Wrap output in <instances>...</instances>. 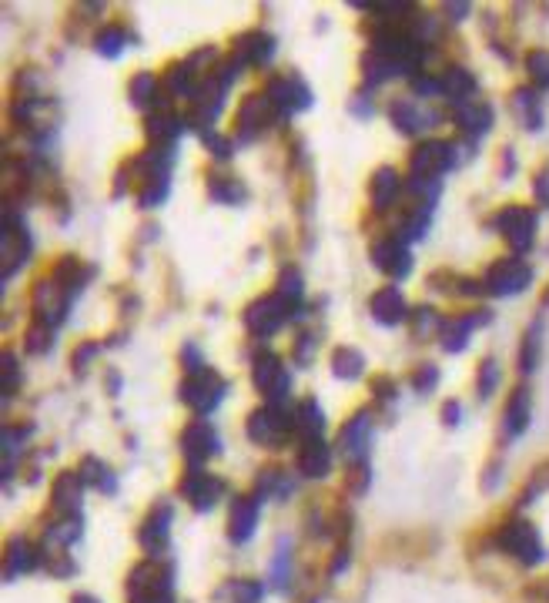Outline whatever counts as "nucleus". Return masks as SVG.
I'll use <instances>...</instances> for the list:
<instances>
[{
  "instance_id": "nucleus-56",
  "label": "nucleus",
  "mask_w": 549,
  "mask_h": 603,
  "mask_svg": "<svg viewBox=\"0 0 549 603\" xmlns=\"http://www.w3.org/2000/svg\"><path fill=\"white\" fill-rule=\"evenodd\" d=\"M412 91L416 95H425V97H433V95H443V78H433V74H412Z\"/></svg>"
},
{
  "instance_id": "nucleus-47",
  "label": "nucleus",
  "mask_w": 549,
  "mask_h": 603,
  "mask_svg": "<svg viewBox=\"0 0 549 603\" xmlns=\"http://www.w3.org/2000/svg\"><path fill=\"white\" fill-rule=\"evenodd\" d=\"M412 335L422 339V335H433V332H443V319H439V312L433 306H419L412 312Z\"/></svg>"
},
{
  "instance_id": "nucleus-43",
  "label": "nucleus",
  "mask_w": 549,
  "mask_h": 603,
  "mask_svg": "<svg viewBox=\"0 0 549 603\" xmlns=\"http://www.w3.org/2000/svg\"><path fill=\"white\" fill-rule=\"evenodd\" d=\"M31 433L34 426H4V480L14 476V460L23 450V443L31 439Z\"/></svg>"
},
{
  "instance_id": "nucleus-24",
  "label": "nucleus",
  "mask_w": 549,
  "mask_h": 603,
  "mask_svg": "<svg viewBox=\"0 0 549 603\" xmlns=\"http://www.w3.org/2000/svg\"><path fill=\"white\" fill-rule=\"evenodd\" d=\"M453 121H456L462 134L469 138H482L492 128V107L486 101L466 97V101H453Z\"/></svg>"
},
{
  "instance_id": "nucleus-30",
  "label": "nucleus",
  "mask_w": 549,
  "mask_h": 603,
  "mask_svg": "<svg viewBox=\"0 0 549 603\" xmlns=\"http://www.w3.org/2000/svg\"><path fill=\"white\" fill-rule=\"evenodd\" d=\"M529 419H533V396H529L526 386H519V389L513 392V399H509V406H506L503 413V423H506V436H523L529 426Z\"/></svg>"
},
{
  "instance_id": "nucleus-44",
  "label": "nucleus",
  "mask_w": 549,
  "mask_h": 603,
  "mask_svg": "<svg viewBox=\"0 0 549 603\" xmlns=\"http://www.w3.org/2000/svg\"><path fill=\"white\" fill-rule=\"evenodd\" d=\"M513 107L516 114H519V121H523V128L526 131H539L543 128V111H539V101L536 95L529 91V87H519L513 95Z\"/></svg>"
},
{
  "instance_id": "nucleus-32",
  "label": "nucleus",
  "mask_w": 549,
  "mask_h": 603,
  "mask_svg": "<svg viewBox=\"0 0 549 603\" xmlns=\"http://www.w3.org/2000/svg\"><path fill=\"white\" fill-rule=\"evenodd\" d=\"M398 191H402V178H398L396 168H379L369 181V195H372V205L375 212H386L389 205L398 198Z\"/></svg>"
},
{
  "instance_id": "nucleus-23",
  "label": "nucleus",
  "mask_w": 549,
  "mask_h": 603,
  "mask_svg": "<svg viewBox=\"0 0 549 603\" xmlns=\"http://www.w3.org/2000/svg\"><path fill=\"white\" fill-rule=\"evenodd\" d=\"M369 312H372V319L379 322V325H402V322H409V306H406V298H402V292H398L396 285H386V288H379L372 296V302H369Z\"/></svg>"
},
{
  "instance_id": "nucleus-41",
  "label": "nucleus",
  "mask_w": 549,
  "mask_h": 603,
  "mask_svg": "<svg viewBox=\"0 0 549 603\" xmlns=\"http://www.w3.org/2000/svg\"><path fill=\"white\" fill-rule=\"evenodd\" d=\"M171 191V171H161V175H148L141 181L138 191V205L141 208H158Z\"/></svg>"
},
{
  "instance_id": "nucleus-22",
  "label": "nucleus",
  "mask_w": 549,
  "mask_h": 603,
  "mask_svg": "<svg viewBox=\"0 0 549 603\" xmlns=\"http://www.w3.org/2000/svg\"><path fill=\"white\" fill-rule=\"evenodd\" d=\"M245 68H265L275 58V37L269 31H245L242 37H234V54Z\"/></svg>"
},
{
  "instance_id": "nucleus-39",
  "label": "nucleus",
  "mask_w": 549,
  "mask_h": 603,
  "mask_svg": "<svg viewBox=\"0 0 549 603\" xmlns=\"http://www.w3.org/2000/svg\"><path fill=\"white\" fill-rule=\"evenodd\" d=\"M128 97H131V105L141 107V111L158 107V101H161V95H158V78H154L151 71L134 74V81H131L128 87Z\"/></svg>"
},
{
  "instance_id": "nucleus-38",
  "label": "nucleus",
  "mask_w": 549,
  "mask_h": 603,
  "mask_svg": "<svg viewBox=\"0 0 549 603\" xmlns=\"http://www.w3.org/2000/svg\"><path fill=\"white\" fill-rule=\"evenodd\" d=\"M208 195L211 201H218V205H242V201L248 198L245 185H242L238 178H228V175H211Z\"/></svg>"
},
{
  "instance_id": "nucleus-18",
  "label": "nucleus",
  "mask_w": 549,
  "mask_h": 603,
  "mask_svg": "<svg viewBox=\"0 0 549 603\" xmlns=\"http://www.w3.org/2000/svg\"><path fill=\"white\" fill-rule=\"evenodd\" d=\"M222 452V436L218 429L205 423V419H195L188 423L185 433H181V456L191 462V470H201V462H208L211 456Z\"/></svg>"
},
{
  "instance_id": "nucleus-54",
  "label": "nucleus",
  "mask_w": 549,
  "mask_h": 603,
  "mask_svg": "<svg viewBox=\"0 0 549 603\" xmlns=\"http://www.w3.org/2000/svg\"><path fill=\"white\" fill-rule=\"evenodd\" d=\"M201 142H205V148H208L218 161H228L234 151V142L232 138H222V134H215V131H208V134H201Z\"/></svg>"
},
{
  "instance_id": "nucleus-42",
  "label": "nucleus",
  "mask_w": 549,
  "mask_h": 603,
  "mask_svg": "<svg viewBox=\"0 0 549 603\" xmlns=\"http://www.w3.org/2000/svg\"><path fill=\"white\" fill-rule=\"evenodd\" d=\"M443 95L453 97V101H466V97L476 95V78L466 68H449L443 74Z\"/></svg>"
},
{
  "instance_id": "nucleus-10",
  "label": "nucleus",
  "mask_w": 549,
  "mask_h": 603,
  "mask_svg": "<svg viewBox=\"0 0 549 603\" xmlns=\"http://www.w3.org/2000/svg\"><path fill=\"white\" fill-rule=\"evenodd\" d=\"M499 546L509 556H516L523 567H536V563L546 560V546L539 540V530L526 520L506 523L503 530H499Z\"/></svg>"
},
{
  "instance_id": "nucleus-50",
  "label": "nucleus",
  "mask_w": 549,
  "mask_h": 603,
  "mask_svg": "<svg viewBox=\"0 0 549 603\" xmlns=\"http://www.w3.org/2000/svg\"><path fill=\"white\" fill-rule=\"evenodd\" d=\"M499 386V362L496 359H482L480 379H476V389H480V399H490Z\"/></svg>"
},
{
  "instance_id": "nucleus-6",
  "label": "nucleus",
  "mask_w": 549,
  "mask_h": 603,
  "mask_svg": "<svg viewBox=\"0 0 549 603\" xmlns=\"http://www.w3.org/2000/svg\"><path fill=\"white\" fill-rule=\"evenodd\" d=\"M252 382L255 389L265 396V402L271 406H285L288 392H292V372L285 369L275 352H258L255 362H252Z\"/></svg>"
},
{
  "instance_id": "nucleus-1",
  "label": "nucleus",
  "mask_w": 549,
  "mask_h": 603,
  "mask_svg": "<svg viewBox=\"0 0 549 603\" xmlns=\"http://www.w3.org/2000/svg\"><path fill=\"white\" fill-rule=\"evenodd\" d=\"M242 68H245V64H242L238 58H228L198 84V91H195L191 107H188V114H185L188 128L198 131V134H208L211 124H215L218 114H222L224 97H228V91H232L234 78L242 74Z\"/></svg>"
},
{
  "instance_id": "nucleus-64",
  "label": "nucleus",
  "mask_w": 549,
  "mask_h": 603,
  "mask_svg": "<svg viewBox=\"0 0 549 603\" xmlns=\"http://www.w3.org/2000/svg\"><path fill=\"white\" fill-rule=\"evenodd\" d=\"M70 603H97V597H91V593H78Z\"/></svg>"
},
{
  "instance_id": "nucleus-52",
  "label": "nucleus",
  "mask_w": 549,
  "mask_h": 603,
  "mask_svg": "<svg viewBox=\"0 0 549 603\" xmlns=\"http://www.w3.org/2000/svg\"><path fill=\"white\" fill-rule=\"evenodd\" d=\"M435 386H439V369H435L433 362L416 369V376H412V389L419 392V396H429Z\"/></svg>"
},
{
  "instance_id": "nucleus-31",
  "label": "nucleus",
  "mask_w": 549,
  "mask_h": 603,
  "mask_svg": "<svg viewBox=\"0 0 549 603\" xmlns=\"http://www.w3.org/2000/svg\"><path fill=\"white\" fill-rule=\"evenodd\" d=\"M84 533L81 513H68L58 523H50L44 530V550H68L70 544H78Z\"/></svg>"
},
{
  "instance_id": "nucleus-26",
  "label": "nucleus",
  "mask_w": 549,
  "mask_h": 603,
  "mask_svg": "<svg viewBox=\"0 0 549 603\" xmlns=\"http://www.w3.org/2000/svg\"><path fill=\"white\" fill-rule=\"evenodd\" d=\"M486 322H490V312H466V315H456V319L443 322V332H439V335H443V349L445 352H462L472 329H480Z\"/></svg>"
},
{
  "instance_id": "nucleus-34",
  "label": "nucleus",
  "mask_w": 549,
  "mask_h": 603,
  "mask_svg": "<svg viewBox=\"0 0 549 603\" xmlns=\"http://www.w3.org/2000/svg\"><path fill=\"white\" fill-rule=\"evenodd\" d=\"M325 433V413L316 399H305L295 406V436L298 439H322Z\"/></svg>"
},
{
  "instance_id": "nucleus-45",
  "label": "nucleus",
  "mask_w": 549,
  "mask_h": 603,
  "mask_svg": "<svg viewBox=\"0 0 549 603\" xmlns=\"http://www.w3.org/2000/svg\"><path fill=\"white\" fill-rule=\"evenodd\" d=\"M292 493V480L281 473V470H261L258 473V486H255V497L265 503L269 497H288Z\"/></svg>"
},
{
  "instance_id": "nucleus-8",
  "label": "nucleus",
  "mask_w": 549,
  "mask_h": 603,
  "mask_svg": "<svg viewBox=\"0 0 549 603\" xmlns=\"http://www.w3.org/2000/svg\"><path fill=\"white\" fill-rule=\"evenodd\" d=\"M70 302H74V296H70L54 275H47V279H41V282L34 285V302H31L34 322L37 325H47V329H58L60 322L68 319Z\"/></svg>"
},
{
  "instance_id": "nucleus-27",
  "label": "nucleus",
  "mask_w": 549,
  "mask_h": 603,
  "mask_svg": "<svg viewBox=\"0 0 549 603\" xmlns=\"http://www.w3.org/2000/svg\"><path fill=\"white\" fill-rule=\"evenodd\" d=\"M41 550H37L31 540H23V536H14L11 544H7V556H4V577L7 580H17L23 573H31V570L41 563Z\"/></svg>"
},
{
  "instance_id": "nucleus-7",
  "label": "nucleus",
  "mask_w": 549,
  "mask_h": 603,
  "mask_svg": "<svg viewBox=\"0 0 549 603\" xmlns=\"http://www.w3.org/2000/svg\"><path fill=\"white\" fill-rule=\"evenodd\" d=\"M288 319H295V312L285 306L275 292H271V296H258L255 302H248L245 312H242V322H245V329L252 332L255 339H271Z\"/></svg>"
},
{
  "instance_id": "nucleus-20",
  "label": "nucleus",
  "mask_w": 549,
  "mask_h": 603,
  "mask_svg": "<svg viewBox=\"0 0 549 603\" xmlns=\"http://www.w3.org/2000/svg\"><path fill=\"white\" fill-rule=\"evenodd\" d=\"M271 114L275 107L265 95H248L238 107V118H234V128H238V142H255L258 134H265V128L271 124Z\"/></svg>"
},
{
  "instance_id": "nucleus-55",
  "label": "nucleus",
  "mask_w": 549,
  "mask_h": 603,
  "mask_svg": "<svg viewBox=\"0 0 549 603\" xmlns=\"http://www.w3.org/2000/svg\"><path fill=\"white\" fill-rule=\"evenodd\" d=\"M369 483H372V466L369 462H355L349 473V489L355 497H362L365 489H369Z\"/></svg>"
},
{
  "instance_id": "nucleus-51",
  "label": "nucleus",
  "mask_w": 549,
  "mask_h": 603,
  "mask_svg": "<svg viewBox=\"0 0 549 603\" xmlns=\"http://www.w3.org/2000/svg\"><path fill=\"white\" fill-rule=\"evenodd\" d=\"M529 78L539 84V87H549V50H533L526 58Z\"/></svg>"
},
{
  "instance_id": "nucleus-59",
  "label": "nucleus",
  "mask_w": 549,
  "mask_h": 603,
  "mask_svg": "<svg viewBox=\"0 0 549 603\" xmlns=\"http://www.w3.org/2000/svg\"><path fill=\"white\" fill-rule=\"evenodd\" d=\"M372 389L379 392V399L382 402H389V399H396V382H392V379H386V376H379L372 382Z\"/></svg>"
},
{
  "instance_id": "nucleus-49",
  "label": "nucleus",
  "mask_w": 549,
  "mask_h": 603,
  "mask_svg": "<svg viewBox=\"0 0 549 603\" xmlns=\"http://www.w3.org/2000/svg\"><path fill=\"white\" fill-rule=\"evenodd\" d=\"M21 386V366H17V355L4 352V362H0V392H4V402L11 399Z\"/></svg>"
},
{
  "instance_id": "nucleus-16",
  "label": "nucleus",
  "mask_w": 549,
  "mask_h": 603,
  "mask_svg": "<svg viewBox=\"0 0 549 603\" xmlns=\"http://www.w3.org/2000/svg\"><path fill=\"white\" fill-rule=\"evenodd\" d=\"M529 282H533V269H529L523 259H503L496 261L490 272H486V279H482V288L490 292V296H519L523 288H529Z\"/></svg>"
},
{
  "instance_id": "nucleus-17",
  "label": "nucleus",
  "mask_w": 549,
  "mask_h": 603,
  "mask_svg": "<svg viewBox=\"0 0 549 603\" xmlns=\"http://www.w3.org/2000/svg\"><path fill=\"white\" fill-rule=\"evenodd\" d=\"M171 520H175V507L168 503V499H161V503H154L151 513L144 516V523H141L138 530V544L141 550L148 556H158L168 550V544H171Z\"/></svg>"
},
{
  "instance_id": "nucleus-4",
  "label": "nucleus",
  "mask_w": 549,
  "mask_h": 603,
  "mask_svg": "<svg viewBox=\"0 0 549 603\" xmlns=\"http://www.w3.org/2000/svg\"><path fill=\"white\" fill-rule=\"evenodd\" d=\"M295 433V413H288L285 406H258L255 413L248 416V439L258 443V446H269V450H279L288 443V436Z\"/></svg>"
},
{
  "instance_id": "nucleus-35",
  "label": "nucleus",
  "mask_w": 549,
  "mask_h": 603,
  "mask_svg": "<svg viewBox=\"0 0 549 603\" xmlns=\"http://www.w3.org/2000/svg\"><path fill=\"white\" fill-rule=\"evenodd\" d=\"M78 473H81L84 483L94 486L97 493H107V497H114V493H117V476H114V470H111L107 462L97 460V456H84V462H81V470H78Z\"/></svg>"
},
{
  "instance_id": "nucleus-57",
  "label": "nucleus",
  "mask_w": 549,
  "mask_h": 603,
  "mask_svg": "<svg viewBox=\"0 0 549 603\" xmlns=\"http://www.w3.org/2000/svg\"><path fill=\"white\" fill-rule=\"evenodd\" d=\"M232 590H234V603H258L261 600V587H258L255 580H238Z\"/></svg>"
},
{
  "instance_id": "nucleus-25",
  "label": "nucleus",
  "mask_w": 549,
  "mask_h": 603,
  "mask_svg": "<svg viewBox=\"0 0 549 603\" xmlns=\"http://www.w3.org/2000/svg\"><path fill=\"white\" fill-rule=\"evenodd\" d=\"M295 466L305 480H325L332 473V450H328L325 439H302Z\"/></svg>"
},
{
  "instance_id": "nucleus-37",
  "label": "nucleus",
  "mask_w": 549,
  "mask_h": 603,
  "mask_svg": "<svg viewBox=\"0 0 549 603\" xmlns=\"http://www.w3.org/2000/svg\"><path fill=\"white\" fill-rule=\"evenodd\" d=\"M275 296L285 302V306L292 308V312H298V306H302L305 298V282H302V272L298 269H292V265H285L279 275V282H275Z\"/></svg>"
},
{
  "instance_id": "nucleus-5",
  "label": "nucleus",
  "mask_w": 549,
  "mask_h": 603,
  "mask_svg": "<svg viewBox=\"0 0 549 603\" xmlns=\"http://www.w3.org/2000/svg\"><path fill=\"white\" fill-rule=\"evenodd\" d=\"M34 251V238L27 232L21 215H14L11 208L4 212V228H0V261H4V282H11L17 269L27 265Z\"/></svg>"
},
{
  "instance_id": "nucleus-48",
  "label": "nucleus",
  "mask_w": 549,
  "mask_h": 603,
  "mask_svg": "<svg viewBox=\"0 0 549 603\" xmlns=\"http://www.w3.org/2000/svg\"><path fill=\"white\" fill-rule=\"evenodd\" d=\"M23 349L31 355H47L54 349V329H47V325H31L27 335H23Z\"/></svg>"
},
{
  "instance_id": "nucleus-13",
  "label": "nucleus",
  "mask_w": 549,
  "mask_h": 603,
  "mask_svg": "<svg viewBox=\"0 0 549 603\" xmlns=\"http://www.w3.org/2000/svg\"><path fill=\"white\" fill-rule=\"evenodd\" d=\"M389 121H392V128L402 131V134H422V131L435 128L443 114L435 111L429 101H416V97H396L392 105H389Z\"/></svg>"
},
{
  "instance_id": "nucleus-19",
  "label": "nucleus",
  "mask_w": 549,
  "mask_h": 603,
  "mask_svg": "<svg viewBox=\"0 0 549 603\" xmlns=\"http://www.w3.org/2000/svg\"><path fill=\"white\" fill-rule=\"evenodd\" d=\"M372 265L389 279H406L412 272V251L409 242H402L398 235L379 238L372 245Z\"/></svg>"
},
{
  "instance_id": "nucleus-14",
  "label": "nucleus",
  "mask_w": 549,
  "mask_h": 603,
  "mask_svg": "<svg viewBox=\"0 0 549 603\" xmlns=\"http://www.w3.org/2000/svg\"><path fill=\"white\" fill-rule=\"evenodd\" d=\"M369 446H372V409H359L342 426L335 450L342 452V460L349 466H355V462H369Z\"/></svg>"
},
{
  "instance_id": "nucleus-11",
  "label": "nucleus",
  "mask_w": 549,
  "mask_h": 603,
  "mask_svg": "<svg viewBox=\"0 0 549 603\" xmlns=\"http://www.w3.org/2000/svg\"><path fill=\"white\" fill-rule=\"evenodd\" d=\"M453 165H456V144L439 142V138L422 142L409 158V171L412 178H419V181H435V178H443Z\"/></svg>"
},
{
  "instance_id": "nucleus-58",
  "label": "nucleus",
  "mask_w": 549,
  "mask_h": 603,
  "mask_svg": "<svg viewBox=\"0 0 549 603\" xmlns=\"http://www.w3.org/2000/svg\"><path fill=\"white\" fill-rule=\"evenodd\" d=\"M316 335H308V332H302V339H298V345H295V362L298 366H308L312 362V349H316Z\"/></svg>"
},
{
  "instance_id": "nucleus-12",
  "label": "nucleus",
  "mask_w": 549,
  "mask_h": 603,
  "mask_svg": "<svg viewBox=\"0 0 549 603\" xmlns=\"http://www.w3.org/2000/svg\"><path fill=\"white\" fill-rule=\"evenodd\" d=\"M224 489H228V483H224L222 476L205 473V470H188V473L181 476V483H178V493L191 503V509H198V513H211V509L218 507Z\"/></svg>"
},
{
  "instance_id": "nucleus-33",
  "label": "nucleus",
  "mask_w": 549,
  "mask_h": 603,
  "mask_svg": "<svg viewBox=\"0 0 549 603\" xmlns=\"http://www.w3.org/2000/svg\"><path fill=\"white\" fill-rule=\"evenodd\" d=\"M54 279H58L70 296H81V288L94 279V269L87 261L74 259V255H64V259L54 265Z\"/></svg>"
},
{
  "instance_id": "nucleus-61",
  "label": "nucleus",
  "mask_w": 549,
  "mask_h": 603,
  "mask_svg": "<svg viewBox=\"0 0 549 603\" xmlns=\"http://www.w3.org/2000/svg\"><path fill=\"white\" fill-rule=\"evenodd\" d=\"M459 419H462V406H459V402H445L443 406V423L445 426H459Z\"/></svg>"
},
{
  "instance_id": "nucleus-46",
  "label": "nucleus",
  "mask_w": 549,
  "mask_h": 603,
  "mask_svg": "<svg viewBox=\"0 0 549 603\" xmlns=\"http://www.w3.org/2000/svg\"><path fill=\"white\" fill-rule=\"evenodd\" d=\"M288 577H292V540L281 536L275 546V560H271V583L279 590H288Z\"/></svg>"
},
{
  "instance_id": "nucleus-15",
  "label": "nucleus",
  "mask_w": 549,
  "mask_h": 603,
  "mask_svg": "<svg viewBox=\"0 0 549 603\" xmlns=\"http://www.w3.org/2000/svg\"><path fill=\"white\" fill-rule=\"evenodd\" d=\"M496 232L513 245L516 251H529L533 242H536V212L533 208H523V205H509L496 215Z\"/></svg>"
},
{
  "instance_id": "nucleus-53",
  "label": "nucleus",
  "mask_w": 549,
  "mask_h": 603,
  "mask_svg": "<svg viewBox=\"0 0 549 603\" xmlns=\"http://www.w3.org/2000/svg\"><path fill=\"white\" fill-rule=\"evenodd\" d=\"M539 362V325H533V329L526 332V345H523V359H519V366H523V372H533Z\"/></svg>"
},
{
  "instance_id": "nucleus-28",
  "label": "nucleus",
  "mask_w": 549,
  "mask_h": 603,
  "mask_svg": "<svg viewBox=\"0 0 549 603\" xmlns=\"http://www.w3.org/2000/svg\"><path fill=\"white\" fill-rule=\"evenodd\" d=\"M84 476L74 473V470H64V473H58V480H54V489H50V499H54V507L68 516V513H78V507H81V497H84Z\"/></svg>"
},
{
  "instance_id": "nucleus-62",
  "label": "nucleus",
  "mask_w": 549,
  "mask_h": 603,
  "mask_svg": "<svg viewBox=\"0 0 549 603\" xmlns=\"http://www.w3.org/2000/svg\"><path fill=\"white\" fill-rule=\"evenodd\" d=\"M536 198L549 208V168L536 178Z\"/></svg>"
},
{
  "instance_id": "nucleus-60",
  "label": "nucleus",
  "mask_w": 549,
  "mask_h": 603,
  "mask_svg": "<svg viewBox=\"0 0 549 603\" xmlns=\"http://www.w3.org/2000/svg\"><path fill=\"white\" fill-rule=\"evenodd\" d=\"M97 352H101V345H97V343H87V345H84V349H81V352H74V369H84Z\"/></svg>"
},
{
  "instance_id": "nucleus-63",
  "label": "nucleus",
  "mask_w": 549,
  "mask_h": 603,
  "mask_svg": "<svg viewBox=\"0 0 549 603\" xmlns=\"http://www.w3.org/2000/svg\"><path fill=\"white\" fill-rule=\"evenodd\" d=\"M445 14H449V17H466L469 4H445Z\"/></svg>"
},
{
  "instance_id": "nucleus-2",
  "label": "nucleus",
  "mask_w": 549,
  "mask_h": 603,
  "mask_svg": "<svg viewBox=\"0 0 549 603\" xmlns=\"http://www.w3.org/2000/svg\"><path fill=\"white\" fill-rule=\"evenodd\" d=\"M131 603H175V563L164 556H148L128 573Z\"/></svg>"
},
{
  "instance_id": "nucleus-9",
  "label": "nucleus",
  "mask_w": 549,
  "mask_h": 603,
  "mask_svg": "<svg viewBox=\"0 0 549 603\" xmlns=\"http://www.w3.org/2000/svg\"><path fill=\"white\" fill-rule=\"evenodd\" d=\"M265 97L271 101L275 114L279 118H295L312 107V87L298 78V74H279L271 78L269 87H265Z\"/></svg>"
},
{
  "instance_id": "nucleus-40",
  "label": "nucleus",
  "mask_w": 549,
  "mask_h": 603,
  "mask_svg": "<svg viewBox=\"0 0 549 603\" xmlns=\"http://www.w3.org/2000/svg\"><path fill=\"white\" fill-rule=\"evenodd\" d=\"M124 48H128V31H124V27L107 24L105 31H97V34H94V50H97L101 58L114 60V58L124 54Z\"/></svg>"
},
{
  "instance_id": "nucleus-36",
  "label": "nucleus",
  "mask_w": 549,
  "mask_h": 603,
  "mask_svg": "<svg viewBox=\"0 0 549 603\" xmlns=\"http://www.w3.org/2000/svg\"><path fill=\"white\" fill-rule=\"evenodd\" d=\"M332 372H335V379L355 382V379L365 372V355L359 352V349H352V345H339V349L332 352Z\"/></svg>"
},
{
  "instance_id": "nucleus-29",
  "label": "nucleus",
  "mask_w": 549,
  "mask_h": 603,
  "mask_svg": "<svg viewBox=\"0 0 549 603\" xmlns=\"http://www.w3.org/2000/svg\"><path fill=\"white\" fill-rule=\"evenodd\" d=\"M185 131H188V121L181 118V114H175L171 107L148 114V138H151V144H175Z\"/></svg>"
},
{
  "instance_id": "nucleus-3",
  "label": "nucleus",
  "mask_w": 549,
  "mask_h": 603,
  "mask_svg": "<svg viewBox=\"0 0 549 603\" xmlns=\"http://www.w3.org/2000/svg\"><path fill=\"white\" fill-rule=\"evenodd\" d=\"M178 396H181V402H185L188 409L205 416L211 413V409H218L222 399L228 396V379H224L222 372H215L211 366L191 369V372H185V379H181Z\"/></svg>"
},
{
  "instance_id": "nucleus-21",
  "label": "nucleus",
  "mask_w": 549,
  "mask_h": 603,
  "mask_svg": "<svg viewBox=\"0 0 549 603\" xmlns=\"http://www.w3.org/2000/svg\"><path fill=\"white\" fill-rule=\"evenodd\" d=\"M258 516H261V499L255 493H245V497H234L232 513H228V536L232 544H248L258 530Z\"/></svg>"
}]
</instances>
